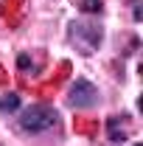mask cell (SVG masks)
Returning <instances> with one entry per match:
<instances>
[{
  "instance_id": "1",
  "label": "cell",
  "mask_w": 143,
  "mask_h": 146,
  "mask_svg": "<svg viewBox=\"0 0 143 146\" xmlns=\"http://www.w3.org/2000/svg\"><path fill=\"white\" fill-rule=\"evenodd\" d=\"M56 121H59V115H56V110L48 107V104H31V107H25L20 112V127L25 129V132H31V135H39V132L54 129Z\"/></svg>"
},
{
  "instance_id": "2",
  "label": "cell",
  "mask_w": 143,
  "mask_h": 146,
  "mask_svg": "<svg viewBox=\"0 0 143 146\" xmlns=\"http://www.w3.org/2000/svg\"><path fill=\"white\" fill-rule=\"evenodd\" d=\"M70 42L81 51V54H93L98 45H101V28L98 25H93L87 20H79V23H70Z\"/></svg>"
},
{
  "instance_id": "3",
  "label": "cell",
  "mask_w": 143,
  "mask_h": 146,
  "mask_svg": "<svg viewBox=\"0 0 143 146\" xmlns=\"http://www.w3.org/2000/svg\"><path fill=\"white\" fill-rule=\"evenodd\" d=\"M68 101H70V107H76V110L95 107V104H98V87H95V84H90L87 79H76V82L70 84Z\"/></svg>"
},
{
  "instance_id": "4",
  "label": "cell",
  "mask_w": 143,
  "mask_h": 146,
  "mask_svg": "<svg viewBox=\"0 0 143 146\" xmlns=\"http://www.w3.org/2000/svg\"><path fill=\"white\" fill-rule=\"evenodd\" d=\"M14 110H20V96L17 93L0 96V112H14Z\"/></svg>"
},
{
  "instance_id": "5",
  "label": "cell",
  "mask_w": 143,
  "mask_h": 146,
  "mask_svg": "<svg viewBox=\"0 0 143 146\" xmlns=\"http://www.w3.org/2000/svg\"><path fill=\"white\" fill-rule=\"evenodd\" d=\"M76 3L84 14H98L101 11V0H76Z\"/></svg>"
},
{
  "instance_id": "6",
  "label": "cell",
  "mask_w": 143,
  "mask_h": 146,
  "mask_svg": "<svg viewBox=\"0 0 143 146\" xmlns=\"http://www.w3.org/2000/svg\"><path fill=\"white\" fill-rule=\"evenodd\" d=\"M132 146H140V143H132Z\"/></svg>"
}]
</instances>
